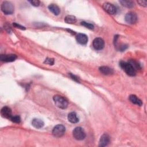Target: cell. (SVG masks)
I'll return each mask as SVG.
<instances>
[{
    "instance_id": "cell-1",
    "label": "cell",
    "mask_w": 147,
    "mask_h": 147,
    "mask_svg": "<svg viewBox=\"0 0 147 147\" xmlns=\"http://www.w3.org/2000/svg\"><path fill=\"white\" fill-rule=\"evenodd\" d=\"M55 104L57 107L62 109H66L69 105V102L67 100L61 96L56 95L53 97Z\"/></svg>"
},
{
    "instance_id": "cell-2",
    "label": "cell",
    "mask_w": 147,
    "mask_h": 147,
    "mask_svg": "<svg viewBox=\"0 0 147 147\" xmlns=\"http://www.w3.org/2000/svg\"><path fill=\"white\" fill-rule=\"evenodd\" d=\"M121 67L125 71V72L129 76H133L136 74V70L129 62H121L120 63Z\"/></svg>"
},
{
    "instance_id": "cell-3",
    "label": "cell",
    "mask_w": 147,
    "mask_h": 147,
    "mask_svg": "<svg viewBox=\"0 0 147 147\" xmlns=\"http://www.w3.org/2000/svg\"><path fill=\"white\" fill-rule=\"evenodd\" d=\"M1 11L5 15H12L13 13L15 8L13 5L9 1H4L1 7Z\"/></svg>"
},
{
    "instance_id": "cell-4",
    "label": "cell",
    "mask_w": 147,
    "mask_h": 147,
    "mask_svg": "<svg viewBox=\"0 0 147 147\" xmlns=\"http://www.w3.org/2000/svg\"><path fill=\"white\" fill-rule=\"evenodd\" d=\"M73 135L76 140H82L86 137V133L81 127L75 128L73 132Z\"/></svg>"
},
{
    "instance_id": "cell-5",
    "label": "cell",
    "mask_w": 147,
    "mask_h": 147,
    "mask_svg": "<svg viewBox=\"0 0 147 147\" xmlns=\"http://www.w3.org/2000/svg\"><path fill=\"white\" fill-rule=\"evenodd\" d=\"M66 132V128L63 125H57L52 130V134L55 137H62Z\"/></svg>"
},
{
    "instance_id": "cell-6",
    "label": "cell",
    "mask_w": 147,
    "mask_h": 147,
    "mask_svg": "<svg viewBox=\"0 0 147 147\" xmlns=\"http://www.w3.org/2000/svg\"><path fill=\"white\" fill-rule=\"evenodd\" d=\"M125 20V21L129 24H135L137 20V15L134 12H130L126 15Z\"/></svg>"
},
{
    "instance_id": "cell-7",
    "label": "cell",
    "mask_w": 147,
    "mask_h": 147,
    "mask_svg": "<svg viewBox=\"0 0 147 147\" xmlns=\"http://www.w3.org/2000/svg\"><path fill=\"white\" fill-rule=\"evenodd\" d=\"M102 7H103V9L109 14L114 15L117 13L116 7L114 5H113L110 3H104L103 4Z\"/></svg>"
},
{
    "instance_id": "cell-8",
    "label": "cell",
    "mask_w": 147,
    "mask_h": 147,
    "mask_svg": "<svg viewBox=\"0 0 147 147\" xmlns=\"http://www.w3.org/2000/svg\"><path fill=\"white\" fill-rule=\"evenodd\" d=\"M93 46L94 48L96 50H101L103 48V47L105 46L104 40L100 38H96L93 40Z\"/></svg>"
},
{
    "instance_id": "cell-9",
    "label": "cell",
    "mask_w": 147,
    "mask_h": 147,
    "mask_svg": "<svg viewBox=\"0 0 147 147\" xmlns=\"http://www.w3.org/2000/svg\"><path fill=\"white\" fill-rule=\"evenodd\" d=\"M17 59V56L14 54L1 55L0 56V59L4 62H12L15 61Z\"/></svg>"
},
{
    "instance_id": "cell-10",
    "label": "cell",
    "mask_w": 147,
    "mask_h": 147,
    "mask_svg": "<svg viewBox=\"0 0 147 147\" xmlns=\"http://www.w3.org/2000/svg\"><path fill=\"white\" fill-rule=\"evenodd\" d=\"M110 138L109 134L105 133L102 134L100 138V142H99V146L101 147L106 146L108 145V144L110 142Z\"/></svg>"
},
{
    "instance_id": "cell-11",
    "label": "cell",
    "mask_w": 147,
    "mask_h": 147,
    "mask_svg": "<svg viewBox=\"0 0 147 147\" xmlns=\"http://www.w3.org/2000/svg\"><path fill=\"white\" fill-rule=\"evenodd\" d=\"M1 115L4 117V118H6L8 119H11L12 117V110L11 108H9L8 106H5L2 108L1 111Z\"/></svg>"
},
{
    "instance_id": "cell-12",
    "label": "cell",
    "mask_w": 147,
    "mask_h": 147,
    "mask_svg": "<svg viewBox=\"0 0 147 147\" xmlns=\"http://www.w3.org/2000/svg\"><path fill=\"white\" fill-rule=\"evenodd\" d=\"M76 40L78 43L82 45H85L87 43L88 38L87 36L83 34H79L76 36Z\"/></svg>"
},
{
    "instance_id": "cell-13",
    "label": "cell",
    "mask_w": 147,
    "mask_h": 147,
    "mask_svg": "<svg viewBox=\"0 0 147 147\" xmlns=\"http://www.w3.org/2000/svg\"><path fill=\"white\" fill-rule=\"evenodd\" d=\"M68 120L73 124H76L79 122V118L77 116V114L75 112H71L69 114L67 117Z\"/></svg>"
},
{
    "instance_id": "cell-14",
    "label": "cell",
    "mask_w": 147,
    "mask_h": 147,
    "mask_svg": "<svg viewBox=\"0 0 147 147\" xmlns=\"http://www.w3.org/2000/svg\"><path fill=\"white\" fill-rule=\"evenodd\" d=\"M100 71L103 75H111L114 73V71L112 69L107 67V66H102L100 67Z\"/></svg>"
},
{
    "instance_id": "cell-15",
    "label": "cell",
    "mask_w": 147,
    "mask_h": 147,
    "mask_svg": "<svg viewBox=\"0 0 147 147\" xmlns=\"http://www.w3.org/2000/svg\"><path fill=\"white\" fill-rule=\"evenodd\" d=\"M48 9L50 12H51L53 15L57 16L60 14L61 10L60 8H59L58 6H57L56 4H50L48 6Z\"/></svg>"
},
{
    "instance_id": "cell-16",
    "label": "cell",
    "mask_w": 147,
    "mask_h": 147,
    "mask_svg": "<svg viewBox=\"0 0 147 147\" xmlns=\"http://www.w3.org/2000/svg\"><path fill=\"white\" fill-rule=\"evenodd\" d=\"M32 125L36 129H40L44 125V122L39 119H34L32 121Z\"/></svg>"
},
{
    "instance_id": "cell-17",
    "label": "cell",
    "mask_w": 147,
    "mask_h": 147,
    "mask_svg": "<svg viewBox=\"0 0 147 147\" xmlns=\"http://www.w3.org/2000/svg\"><path fill=\"white\" fill-rule=\"evenodd\" d=\"M129 100L130 101L133 103V104L137 105L138 106H141L142 105V102L141 100H140L135 95H131L129 96Z\"/></svg>"
},
{
    "instance_id": "cell-18",
    "label": "cell",
    "mask_w": 147,
    "mask_h": 147,
    "mask_svg": "<svg viewBox=\"0 0 147 147\" xmlns=\"http://www.w3.org/2000/svg\"><path fill=\"white\" fill-rule=\"evenodd\" d=\"M120 3L123 7L128 8H131L134 6V3L130 0H122V1H120Z\"/></svg>"
},
{
    "instance_id": "cell-19",
    "label": "cell",
    "mask_w": 147,
    "mask_h": 147,
    "mask_svg": "<svg viewBox=\"0 0 147 147\" xmlns=\"http://www.w3.org/2000/svg\"><path fill=\"white\" fill-rule=\"evenodd\" d=\"M65 22L67 24H74L76 22V18L75 16L69 15L65 17Z\"/></svg>"
},
{
    "instance_id": "cell-20",
    "label": "cell",
    "mask_w": 147,
    "mask_h": 147,
    "mask_svg": "<svg viewBox=\"0 0 147 147\" xmlns=\"http://www.w3.org/2000/svg\"><path fill=\"white\" fill-rule=\"evenodd\" d=\"M81 25L85 26L86 28L89 29H93L94 26V25L92 24H90V23H89V22H85V21H83L81 22Z\"/></svg>"
},
{
    "instance_id": "cell-21",
    "label": "cell",
    "mask_w": 147,
    "mask_h": 147,
    "mask_svg": "<svg viewBox=\"0 0 147 147\" xmlns=\"http://www.w3.org/2000/svg\"><path fill=\"white\" fill-rule=\"evenodd\" d=\"M10 120H11L13 123H20L21 121V119L20 116L15 115V116H12Z\"/></svg>"
},
{
    "instance_id": "cell-22",
    "label": "cell",
    "mask_w": 147,
    "mask_h": 147,
    "mask_svg": "<svg viewBox=\"0 0 147 147\" xmlns=\"http://www.w3.org/2000/svg\"><path fill=\"white\" fill-rule=\"evenodd\" d=\"M44 63L47 65H53L54 64V59L52 58H47Z\"/></svg>"
},
{
    "instance_id": "cell-23",
    "label": "cell",
    "mask_w": 147,
    "mask_h": 147,
    "mask_svg": "<svg viewBox=\"0 0 147 147\" xmlns=\"http://www.w3.org/2000/svg\"><path fill=\"white\" fill-rule=\"evenodd\" d=\"M29 2L34 7H39L40 3V1H38V0H32V1H29Z\"/></svg>"
},
{
    "instance_id": "cell-24",
    "label": "cell",
    "mask_w": 147,
    "mask_h": 147,
    "mask_svg": "<svg viewBox=\"0 0 147 147\" xmlns=\"http://www.w3.org/2000/svg\"><path fill=\"white\" fill-rule=\"evenodd\" d=\"M137 3L142 7H146L147 6V2L146 1H144V0H139V1H137Z\"/></svg>"
},
{
    "instance_id": "cell-25",
    "label": "cell",
    "mask_w": 147,
    "mask_h": 147,
    "mask_svg": "<svg viewBox=\"0 0 147 147\" xmlns=\"http://www.w3.org/2000/svg\"><path fill=\"white\" fill-rule=\"evenodd\" d=\"M13 26H15L17 28H19V29H21V30H25V28L24 26H21V25H19L17 23H15V22L13 23Z\"/></svg>"
},
{
    "instance_id": "cell-26",
    "label": "cell",
    "mask_w": 147,
    "mask_h": 147,
    "mask_svg": "<svg viewBox=\"0 0 147 147\" xmlns=\"http://www.w3.org/2000/svg\"><path fill=\"white\" fill-rule=\"evenodd\" d=\"M70 76L71 77V78H72L73 80H74L75 81H76V82H79V80L78 78L76 77L75 75H74L71 74V73H70Z\"/></svg>"
}]
</instances>
